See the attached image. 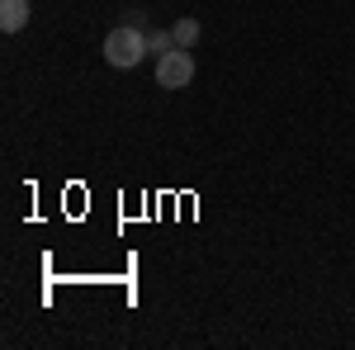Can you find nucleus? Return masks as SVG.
<instances>
[{
    "mask_svg": "<svg viewBox=\"0 0 355 350\" xmlns=\"http://www.w3.org/2000/svg\"><path fill=\"white\" fill-rule=\"evenodd\" d=\"M147 53H152V48H147V28L119 24V28H110V33H105V62H110V67H119V71L137 67Z\"/></svg>",
    "mask_w": 355,
    "mask_h": 350,
    "instance_id": "f257e3e1",
    "label": "nucleus"
},
{
    "mask_svg": "<svg viewBox=\"0 0 355 350\" xmlns=\"http://www.w3.org/2000/svg\"><path fill=\"white\" fill-rule=\"evenodd\" d=\"M190 81H194L190 48H171V53L157 57V85H162V90H185Z\"/></svg>",
    "mask_w": 355,
    "mask_h": 350,
    "instance_id": "f03ea898",
    "label": "nucleus"
},
{
    "mask_svg": "<svg viewBox=\"0 0 355 350\" xmlns=\"http://www.w3.org/2000/svg\"><path fill=\"white\" fill-rule=\"evenodd\" d=\"M28 15H33L28 0H0V28H5V33H19V28L28 24Z\"/></svg>",
    "mask_w": 355,
    "mask_h": 350,
    "instance_id": "7ed1b4c3",
    "label": "nucleus"
},
{
    "mask_svg": "<svg viewBox=\"0 0 355 350\" xmlns=\"http://www.w3.org/2000/svg\"><path fill=\"white\" fill-rule=\"evenodd\" d=\"M171 38H175V48H194V43H199V19H190V15L175 19V24H171Z\"/></svg>",
    "mask_w": 355,
    "mask_h": 350,
    "instance_id": "20e7f679",
    "label": "nucleus"
},
{
    "mask_svg": "<svg viewBox=\"0 0 355 350\" xmlns=\"http://www.w3.org/2000/svg\"><path fill=\"white\" fill-rule=\"evenodd\" d=\"M147 48L162 57V53H171V48H175V38H171V33H147Z\"/></svg>",
    "mask_w": 355,
    "mask_h": 350,
    "instance_id": "39448f33",
    "label": "nucleus"
}]
</instances>
